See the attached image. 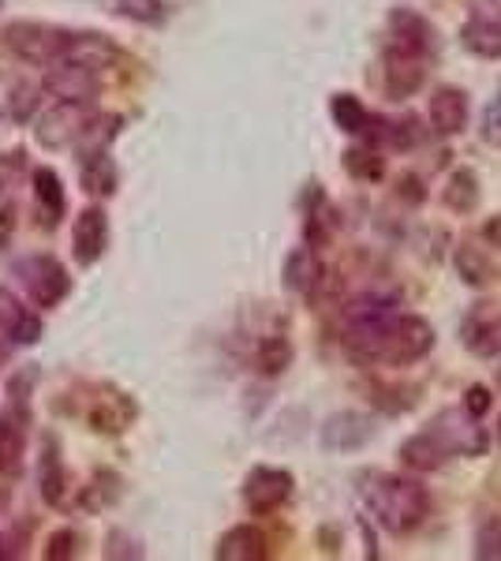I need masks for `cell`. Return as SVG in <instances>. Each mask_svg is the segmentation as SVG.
<instances>
[{
    "label": "cell",
    "mask_w": 501,
    "mask_h": 561,
    "mask_svg": "<svg viewBox=\"0 0 501 561\" xmlns=\"http://www.w3.org/2000/svg\"><path fill=\"white\" fill-rule=\"evenodd\" d=\"M341 341L355 364L412 367L434 348V325L397 307V311L375 314V319L341 325Z\"/></svg>",
    "instance_id": "obj_1"
},
{
    "label": "cell",
    "mask_w": 501,
    "mask_h": 561,
    "mask_svg": "<svg viewBox=\"0 0 501 561\" xmlns=\"http://www.w3.org/2000/svg\"><path fill=\"white\" fill-rule=\"evenodd\" d=\"M360 497L389 536H408L431 517V491L412 476L371 472L360 479Z\"/></svg>",
    "instance_id": "obj_2"
},
{
    "label": "cell",
    "mask_w": 501,
    "mask_h": 561,
    "mask_svg": "<svg viewBox=\"0 0 501 561\" xmlns=\"http://www.w3.org/2000/svg\"><path fill=\"white\" fill-rule=\"evenodd\" d=\"M83 420L94 434L116 438V434L132 431V423L139 420V404H135V397L127 389L113 382H98L83 397Z\"/></svg>",
    "instance_id": "obj_3"
},
{
    "label": "cell",
    "mask_w": 501,
    "mask_h": 561,
    "mask_svg": "<svg viewBox=\"0 0 501 561\" xmlns=\"http://www.w3.org/2000/svg\"><path fill=\"white\" fill-rule=\"evenodd\" d=\"M426 434L445 449V457H482L490 449V431L482 427V420L464 412V404L460 409H442L426 423Z\"/></svg>",
    "instance_id": "obj_4"
},
{
    "label": "cell",
    "mask_w": 501,
    "mask_h": 561,
    "mask_svg": "<svg viewBox=\"0 0 501 561\" xmlns=\"http://www.w3.org/2000/svg\"><path fill=\"white\" fill-rule=\"evenodd\" d=\"M71 31H60V26L49 23H34V20H15L4 26L0 42H4L8 53L23 60V65H57L64 45H68Z\"/></svg>",
    "instance_id": "obj_5"
},
{
    "label": "cell",
    "mask_w": 501,
    "mask_h": 561,
    "mask_svg": "<svg viewBox=\"0 0 501 561\" xmlns=\"http://www.w3.org/2000/svg\"><path fill=\"white\" fill-rule=\"evenodd\" d=\"M94 121V108L87 102H57L53 108H45L38 116V128H34V139L45 150H64V147H76L83 139V131Z\"/></svg>",
    "instance_id": "obj_6"
},
{
    "label": "cell",
    "mask_w": 501,
    "mask_h": 561,
    "mask_svg": "<svg viewBox=\"0 0 501 561\" xmlns=\"http://www.w3.org/2000/svg\"><path fill=\"white\" fill-rule=\"evenodd\" d=\"M20 277L26 285V296H31L34 307H42V311H49V307H57L64 296L71 293V277L68 270L60 266V259L53 255H31L20 262Z\"/></svg>",
    "instance_id": "obj_7"
},
{
    "label": "cell",
    "mask_w": 501,
    "mask_h": 561,
    "mask_svg": "<svg viewBox=\"0 0 501 561\" xmlns=\"http://www.w3.org/2000/svg\"><path fill=\"white\" fill-rule=\"evenodd\" d=\"M293 491H296V479L288 468L259 465L243 479V505H248L254 517H270V513H277L293 497Z\"/></svg>",
    "instance_id": "obj_8"
},
{
    "label": "cell",
    "mask_w": 501,
    "mask_h": 561,
    "mask_svg": "<svg viewBox=\"0 0 501 561\" xmlns=\"http://www.w3.org/2000/svg\"><path fill=\"white\" fill-rule=\"evenodd\" d=\"M386 49L397 53H412V57H431L434 45H439V31L426 15H419L415 8H394L386 23Z\"/></svg>",
    "instance_id": "obj_9"
},
{
    "label": "cell",
    "mask_w": 501,
    "mask_h": 561,
    "mask_svg": "<svg viewBox=\"0 0 501 561\" xmlns=\"http://www.w3.org/2000/svg\"><path fill=\"white\" fill-rule=\"evenodd\" d=\"M426 83V57H412V53L386 49L382 53V90L389 102H405Z\"/></svg>",
    "instance_id": "obj_10"
},
{
    "label": "cell",
    "mask_w": 501,
    "mask_h": 561,
    "mask_svg": "<svg viewBox=\"0 0 501 561\" xmlns=\"http://www.w3.org/2000/svg\"><path fill=\"white\" fill-rule=\"evenodd\" d=\"M375 420L367 412H333L322 423V449L326 454H355L375 438Z\"/></svg>",
    "instance_id": "obj_11"
},
{
    "label": "cell",
    "mask_w": 501,
    "mask_h": 561,
    "mask_svg": "<svg viewBox=\"0 0 501 561\" xmlns=\"http://www.w3.org/2000/svg\"><path fill=\"white\" fill-rule=\"evenodd\" d=\"M42 87L49 90L57 102L94 105V98L102 94V76H98V71L79 68V65H68V60H57V65H49V76H45Z\"/></svg>",
    "instance_id": "obj_12"
},
{
    "label": "cell",
    "mask_w": 501,
    "mask_h": 561,
    "mask_svg": "<svg viewBox=\"0 0 501 561\" xmlns=\"http://www.w3.org/2000/svg\"><path fill=\"white\" fill-rule=\"evenodd\" d=\"M60 60H68V65H79L87 71H109L121 60V49H116L113 38H105V34L98 31H71L68 34V45H64Z\"/></svg>",
    "instance_id": "obj_13"
},
{
    "label": "cell",
    "mask_w": 501,
    "mask_h": 561,
    "mask_svg": "<svg viewBox=\"0 0 501 561\" xmlns=\"http://www.w3.org/2000/svg\"><path fill=\"white\" fill-rule=\"evenodd\" d=\"M460 341H464V348H468L471 356H479V359L501 356V304H494V307L479 304L476 311L464 319Z\"/></svg>",
    "instance_id": "obj_14"
},
{
    "label": "cell",
    "mask_w": 501,
    "mask_h": 561,
    "mask_svg": "<svg viewBox=\"0 0 501 561\" xmlns=\"http://www.w3.org/2000/svg\"><path fill=\"white\" fill-rule=\"evenodd\" d=\"M426 116H431L434 135L453 139V135H460L468 128V116H471L468 94H464L460 87H439L431 98H426Z\"/></svg>",
    "instance_id": "obj_15"
},
{
    "label": "cell",
    "mask_w": 501,
    "mask_h": 561,
    "mask_svg": "<svg viewBox=\"0 0 501 561\" xmlns=\"http://www.w3.org/2000/svg\"><path fill=\"white\" fill-rule=\"evenodd\" d=\"M109 248V217L102 206H87L76 217V229H71V251H76L79 266H94Z\"/></svg>",
    "instance_id": "obj_16"
},
{
    "label": "cell",
    "mask_w": 501,
    "mask_h": 561,
    "mask_svg": "<svg viewBox=\"0 0 501 561\" xmlns=\"http://www.w3.org/2000/svg\"><path fill=\"white\" fill-rule=\"evenodd\" d=\"M0 341L8 345H38L42 341V319L31 314V307L15 300L8 288H0Z\"/></svg>",
    "instance_id": "obj_17"
},
{
    "label": "cell",
    "mask_w": 501,
    "mask_h": 561,
    "mask_svg": "<svg viewBox=\"0 0 501 561\" xmlns=\"http://www.w3.org/2000/svg\"><path fill=\"white\" fill-rule=\"evenodd\" d=\"M453 270H457V277L468 288H476V293L501 280V266L490 259V251H482L479 243H471V240H460L457 248H453Z\"/></svg>",
    "instance_id": "obj_18"
},
{
    "label": "cell",
    "mask_w": 501,
    "mask_h": 561,
    "mask_svg": "<svg viewBox=\"0 0 501 561\" xmlns=\"http://www.w3.org/2000/svg\"><path fill=\"white\" fill-rule=\"evenodd\" d=\"M326 262L318 259L315 248H296L293 255L285 259V285L293 288L296 296L304 300H315L318 293L326 288Z\"/></svg>",
    "instance_id": "obj_19"
},
{
    "label": "cell",
    "mask_w": 501,
    "mask_h": 561,
    "mask_svg": "<svg viewBox=\"0 0 501 561\" xmlns=\"http://www.w3.org/2000/svg\"><path fill=\"white\" fill-rule=\"evenodd\" d=\"M214 558L217 561H266L270 539H266V531L254 528V524H236V528H229L217 539Z\"/></svg>",
    "instance_id": "obj_20"
},
{
    "label": "cell",
    "mask_w": 501,
    "mask_h": 561,
    "mask_svg": "<svg viewBox=\"0 0 501 561\" xmlns=\"http://www.w3.org/2000/svg\"><path fill=\"white\" fill-rule=\"evenodd\" d=\"M460 45L479 60H501V20L498 15H471L460 26Z\"/></svg>",
    "instance_id": "obj_21"
},
{
    "label": "cell",
    "mask_w": 501,
    "mask_h": 561,
    "mask_svg": "<svg viewBox=\"0 0 501 561\" xmlns=\"http://www.w3.org/2000/svg\"><path fill=\"white\" fill-rule=\"evenodd\" d=\"M38 491H42V502L49 510H60L64 497H68V476H64V465H60V454H57V438H45L42 446V460H38Z\"/></svg>",
    "instance_id": "obj_22"
},
{
    "label": "cell",
    "mask_w": 501,
    "mask_h": 561,
    "mask_svg": "<svg viewBox=\"0 0 501 561\" xmlns=\"http://www.w3.org/2000/svg\"><path fill=\"white\" fill-rule=\"evenodd\" d=\"M397 457H400V465H405L408 472H419V476H423V472H439L445 460H449V457H445V449L426 431H419V434H412V438L400 442Z\"/></svg>",
    "instance_id": "obj_23"
},
{
    "label": "cell",
    "mask_w": 501,
    "mask_h": 561,
    "mask_svg": "<svg viewBox=\"0 0 501 561\" xmlns=\"http://www.w3.org/2000/svg\"><path fill=\"white\" fill-rule=\"evenodd\" d=\"M31 187H34V203H38V217H42V225L49 229V225H57L60 221V214H64V184H60V176L53 173L49 165H42V169H34L31 173Z\"/></svg>",
    "instance_id": "obj_24"
},
{
    "label": "cell",
    "mask_w": 501,
    "mask_h": 561,
    "mask_svg": "<svg viewBox=\"0 0 501 561\" xmlns=\"http://www.w3.org/2000/svg\"><path fill=\"white\" fill-rule=\"evenodd\" d=\"M116 184H121V176H116V165H113V158H109V150H87L83 153V192L94 198H109V195H116Z\"/></svg>",
    "instance_id": "obj_25"
},
{
    "label": "cell",
    "mask_w": 501,
    "mask_h": 561,
    "mask_svg": "<svg viewBox=\"0 0 501 561\" xmlns=\"http://www.w3.org/2000/svg\"><path fill=\"white\" fill-rule=\"evenodd\" d=\"M341 165L344 173L352 180H360V184H378L382 176H386V158H382L378 147H371V142H355L341 153Z\"/></svg>",
    "instance_id": "obj_26"
},
{
    "label": "cell",
    "mask_w": 501,
    "mask_h": 561,
    "mask_svg": "<svg viewBox=\"0 0 501 561\" xmlns=\"http://www.w3.org/2000/svg\"><path fill=\"white\" fill-rule=\"evenodd\" d=\"M293 356H296L293 341H288L285 333H270V337H262L259 348H254V370H259L262 378H277L293 367Z\"/></svg>",
    "instance_id": "obj_27"
},
{
    "label": "cell",
    "mask_w": 501,
    "mask_h": 561,
    "mask_svg": "<svg viewBox=\"0 0 501 561\" xmlns=\"http://www.w3.org/2000/svg\"><path fill=\"white\" fill-rule=\"evenodd\" d=\"M442 203L453 214H471L479 206V176L471 169H453L442 187Z\"/></svg>",
    "instance_id": "obj_28"
},
{
    "label": "cell",
    "mask_w": 501,
    "mask_h": 561,
    "mask_svg": "<svg viewBox=\"0 0 501 561\" xmlns=\"http://www.w3.org/2000/svg\"><path fill=\"white\" fill-rule=\"evenodd\" d=\"M330 116H333L337 128H341L344 135H355V139H360L371 124V108L363 105L355 94H349V90H341V94L330 98Z\"/></svg>",
    "instance_id": "obj_29"
},
{
    "label": "cell",
    "mask_w": 501,
    "mask_h": 561,
    "mask_svg": "<svg viewBox=\"0 0 501 561\" xmlns=\"http://www.w3.org/2000/svg\"><path fill=\"white\" fill-rule=\"evenodd\" d=\"M31 176V165H26V153L23 150H12L0 158V210L12 206V195L23 187V180Z\"/></svg>",
    "instance_id": "obj_30"
},
{
    "label": "cell",
    "mask_w": 501,
    "mask_h": 561,
    "mask_svg": "<svg viewBox=\"0 0 501 561\" xmlns=\"http://www.w3.org/2000/svg\"><path fill=\"white\" fill-rule=\"evenodd\" d=\"M113 12L124 15V20H132V23L158 26V23H166L169 4L166 0H113Z\"/></svg>",
    "instance_id": "obj_31"
},
{
    "label": "cell",
    "mask_w": 501,
    "mask_h": 561,
    "mask_svg": "<svg viewBox=\"0 0 501 561\" xmlns=\"http://www.w3.org/2000/svg\"><path fill=\"white\" fill-rule=\"evenodd\" d=\"M116 497H121V476H116V472H98L94 483L83 491V510L98 513V510H105V505H113Z\"/></svg>",
    "instance_id": "obj_32"
},
{
    "label": "cell",
    "mask_w": 501,
    "mask_h": 561,
    "mask_svg": "<svg viewBox=\"0 0 501 561\" xmlns=\"http://www.w3.org/2000/svg\"><path fill=\"white\" fill-rule=\"evenodd\" d=\"M476 558L498 561L501 558V517H482L476 528Z\"/></svg>",
    "instance_id": "obj_33"
},
{
    "label": "cell",
    "mask_w": 501,
    "mask_h": 561,
    "mask_svg": "<svg viewBox=\"0 0 501 561\" xmlns=\"http://www.w3.org/2000/svg\"><path fill=\"white\" fill-rule=\"evenodd\" d=\"M38 94H42V87H34V83H20L12 90V102H8V113H12V121H20L26 124L34 116V108H38Z\"/></svg>",
    "instance_id": "obj_34"
},
{
    "label": "cell",
    "mask_w": 501,
    "mask_h": 561,
    "mask_svg": "<svg viewBox=\"0 0 501 561\" xmlns=\"http://www.w3.org/2000/svg\"><path fill=\"white\" fill-rule=\"evenodd\" d=\"M76 547H79V536L71 528H60V531H53L49 536V547H45V561H68V558H76Z\"/></svg>",
    "instance_id": "obj_35"
},
{
    "label": "cell",
    "mask_w": 501,
    "mask_h": 561,
    "mask_svg": "<svg viewBox=\"0 0 501 561\" xmlns=\"http://www.w3.org/2000/svg\"><path fill=\"white\" fill-rule=\"evenodd\" d=\"M464 412H471L476 420H482V415L490 412V404H494V397H490V386H468V393H464Z\"/></svg>",
    "instance_id": "obj_36"
},
{
    "label": "cell",
    "mask_w": 501,
    "mask_h": 561,
    "mask_svg": "<svg viewBox=\"0 0 501 561\" xmlns=\"http://www.w3.org/2000/svg\"><path fill=\"white\" fill-rule=\"evenodd\" d=\"M397 195H405L412 206H415V203H423V198H426L423 184H419V176H412V173H405V176L397 180Z\"/></svg>",
    "instance_id": "obj_37"
},
{
    "label": "cell",
    "mask_w": 501,
    "mask_h": 561,
    "mask_svg": "<svg viewBox=\"0 0 501 561\" xmlns=\"http://www.w3.org/2000/svg\"><path fill=\"white\" fill-rule=\"evenodd\" d=\"M482 135H487V139H501V94L487 108V121H482Z\"/></svg>",
    "instance_id": "obj_38"
},
{
    "label": "cell",
    "mask_w": 501,
    "mask_h": 561,
    "mask_svg": "<svg viewBox=\"0 0 501 561\" xmlns=\"http://www.w3.org/2000/svg\"><path fill=\"white\" fill-rule=\"evenodd\" d=\"M482 240H487L490 248L501 251V214H494V217H487V221H482Z\"/></svg>",
    "instance_id": "obj_39"
},
{
    "label": "cell",
    "mask_w": 501,
    "mask_h": 561,
    "mask_svg": "<svg viewBox=\"0 0 501 561\" xmlns=\"http://www.w3.org/2000/svg\"><path fill=\"white\" fill-rule=\"evenodd\" d=\"M494 434H498V446H501V415H498V427H494Z\"/></svg>",
    "instance_id": "obj_40"
},
{
    "label": "cell",
    "mask_w": 501,
    "mask_h": 561,
    "mask_svg": "<svg viewBox=\"0 0 501 561\" xmlns=\"http://www.w3.org/2000/svg\"><path fill=\"white\" fill-rule=\"evenodd\" d=\"M498 389H501V367H498Z\"/></svg>",
    "instance_id": "obj_41"
}]
</instances>
